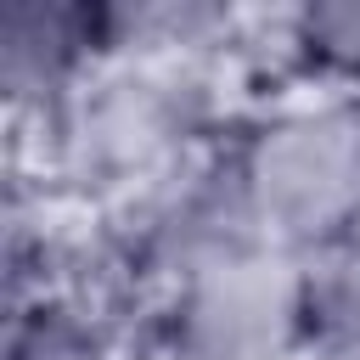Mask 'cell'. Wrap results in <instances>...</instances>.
Segmentation results:
<instances>
[{"mask_svg":"<svg viewBox=\"0 0 360 360\" xmlns=\"http://www.w3.org/2000/svg\"><path fill=\"white\" fill-rule=\"evenodd\" d=\"M219 62L202 56H101L73 96L22 141L51 197L79 214H112L158 180L214 152L231 129Z\"/></svg>","mask_w":360,"mask_h":360,"instance_id":"obj_1","label":"cell"},{"mask_svg":"<svg viewBox=\"0 0 360 360\" xmlns=\"http://www.w3.org/2000/svg\"><path fill=\"white\" fill-rule=\"evenodd\" d=\"M292 84L360 101V0H304L270 17Z\"/></svg>","mask_w":360,"mask_h":360,"instance_id":"obj_6","label":"cell"},{"mask_svg":"<svg viewBox=\"0 0 360 360\" xmlns=\"http://www.w3.org/2000/svg\"><path fill=\"white\" fill-rule=\"evenodd\" d=\"M90 68V0H11L0 11V96L17 135L45 124Z\"/></svg>","mask_w":360,"mask_h":360,"instance_id":"obj_5","label":"cell"},{"mask_svg":"<svg viewBox=\"0 0 360 360\" xmlns=\"http://www.w3.org/2000/svg\"><path fill=\"white\" fill-rule=\"evenodd\" d=\"M96 225H101L107 264L124 287L129 321L158 292H169L174 281H186V276H197V270L259 242L219 146L202 152L197 163H186L180 174L158 180L152 191L129 197L124 208L101 214Z\"/></svg>","mask_w":360,"mask_h":360,"instance_id":"obj_4","label":"cell"},{"mask_svg":"<svg viewBox=\"0 0 360 360\" xmlns=\"http://www.w3.org/2000/svg\"><path fill=\"white\" fill-rule=\"evenodd\" d=\"M259 242L304 259L360 231V101L332 90H281L242 107L219 141Z\"/></svg>","mask_w":360,"mask_h":360,"instance_id":"obj_2","label":"cell"},{"mask_svg":"<svg viewBox=\"0 0 360 360\" xmlns=\"http://www.w3.org/2000/svg\"><path fill=\"white\" fill-rule=\"evenodd\" d=\"M0 360H146L135 332L73 298H28L6 304Z\"/></svg>","mask_w":360,"mask_h":360,"instance_id":"obj_7","label":"cell"},{"mask_svg":"<svg viewBox=\"0 0 360 360\" xmlns=\"http://www.w3.org/2000/svg\"><path fill=\"white\" fill-rule=\"evenodd\" d=\"M135 349L146 360H309L304 264L253 242L158 292L135 315Z\"/></svg>","mask_w":360,"mask_h":360,"instance_id":"obj_3","label":"cell"},{"mask_svg":"<svg viewBox=\"0 0 360 360\" xmlns=\"http://www.w3.org/2000/svg\"><path fill=\"white\" fill-rule=\"evenodd\" d=\"M298 264L309 360H360V231L304 253Z\"/></svg>","mask_w":360,"mask_h":360,"instance_id":"obj_8","label":"cell"}]
</instances>
